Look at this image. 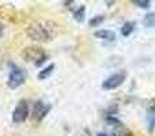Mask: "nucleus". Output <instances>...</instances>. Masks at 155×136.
I'll list each match as a JSON object with an SVG mask.
<instances>
[{
  "mask_svg": "<svg viewBox=\"0 0 155 136\" xmlns=\"http://www.w3.org/2000/svg\"><path fill=\"white\" fill-rule=\"evenodd\" d=\"M134 4H136L140 8H148L151 5V2L150 0H135Z\"/></svg>",
  "mask_w": 155,
  "mask_h": 136,
  "instance_id": "obj_13",
  "label": "nucleus"
},
{
  "mask_svg": "<svg viewBox=\"0 0 155 136\" xmlns=\"http://www.w3.org/2000/svg\"><path fill=\"white\" fill-rule=\"evenodd\" d=\"M26 82V72L18 65H11V71L7 79V86L10 88H18Z\"/></svg>",
  "mask_w": 155,
  "mask_h": 136,
  "instance_id": "obj_2",
  "label": "nucleus"
},
{
  "mask_svg": "<svg viewBox=\"0 0 155 136\" xmlns=\"http://www.w3.org/2000/svg\"><path fill=\"white\" fill-rule=\"evenodd\" d=\"M97 136H107V135H106V134H104V132H99V134L97 135Z\"/></svg>",
  "mask_w": 155,
  "mask_h": 136,
  "instance_id": "obj_15",
  "label": "nucleus"
},
{
  "mask_svg": "<svg viewBox=\"0 0 155 136\" xmlns=\"http://www.w3.org/2000/svg\"><path fill=\"white\" fill-rule=\"evenodd\" d=\"M29 38L38 42H46L56 37L57 34V26L53 22L49 21H35L27 27L26 30Z\"/></svg>",
  "mask_w": 155,
  "mask_h": 136,
  "instance_id": "obj_1",
  "label": "nucleus"
},
{
  "mask_svg": "<svg viewBox=\"0 0 155 136\" xmlns=\"http://www.w3.org/2000/svg\"><path fill=\"white\" fill-rule=\"evenodd\" d=\"M135 26H136L135 22H125V23L123 25V27H121V34H123L124 37H129V35L132 34V32L135 30Z\"/></svg>",
  "mask_w": 155,
  "mask_h": 136,
  "instance_id": "obj_8",
  "label": "nucleus"
},
{
  "mask_svg": "<svg viewBox=\"0 0 155 136\" xmlns=\"http://www.w3.org/2000/svg\"><path fill=\"white\" fill-rule=\"evenodd\" d=\"M49 110H51V105H46V104H44V102L38 101V102H35L34 108H33L31 117L34 118L35 121H41L49 113Z\"/></svg>",
  "mask_w": 155,
  "mask_h": 136,
  "instance_id": "obj_6",
  "label": "nucleus"
},
{
  "mask_svg": "<svg viewBox=\"0 0 155 136\" xmlns=\"http://www.w3.org/2000/svg\"><path fill=\"white\" fill-rule=\"evenodd\" d=\"M23 57L27 60V61H33L35 65H41L46 60L45 52H44L41 48H37V46L26 48L23 52Z\"/></svg>",
  "mask_w": 155,
  "mask_h": 136,
  "instance_id": "obj_3",
  "label": "nucleus"
},
{
  "mask_svg": "<svg viewBox=\"0 0 155 136\" xmlns=\"http://www.w3.org/2000/svg\"><path fill=\"white\" fill-rule=\"evenodd\" d=\"M104 21H105V16L104 15H98V16L91 18L90 22H88V25H90L91 27H97V26H99V25H101Z\"/></svg>",
  "mask_w": 155,
  "mask_h": 136,
  "instance_id": "obj_11",
  "label": "nucleus"
},
{
  "mask_svg": "<svg viewBox=\"0 0 155 136\" xmlns=\"http://www.w3.org/2000/svg\"><path fill=\"white\" fill-rule=\"evenodd\" d=\"M27 117H29V104L26 99H21L12 112V121L15 124H22L27 120Z\"/></svg>",
  "mask_w": 155,
  "mask_h": 136,
  "instance_id": "obj_4",
  "label": "nucleus"
},
{
  "mask_svg": "<svg viewBox=\"0 0 155 136\" xmlns=\"http://www.w3.org/2000/svg\"><path fill=\"white\" fill-rule=\"evenodd\" d=\"M3 32H4V27H3V25L0 23V37L3 35Z\"/></svg>",
  "mask_w": 155,
  "mask_h": 136,
  "instance_id": "obj_14",
  "label": "nucleus"
},
{
  "mask_svg": "<svg viewBox=\"0 0 155 136\" xmlns=\"http://www.w3.org/2000/svg\"><path fill=\"white\" fill-rule=\"evenodd\" d=\"M84 12H86V7H84V5H80L79 8H76V10L74 11V16H75V19L78 22H83V21H84Z\"/></svg>",
  "mask_w": 155,
  "mask_h": 136,
  "instance_id": "obj_10",
  "label": "nucleus"
},
{
  "mask_svg": "<svg viewBox=\"0 0 155 136\" xmlns=\"http://www.w3.org/2000/svg\"><path fill=\"white\" fill-rule=\"evenodd\" d=\"M125 79H127V72H124V71L116 72V74L110 75L109 78H106L104 80L102 88H105V90H114V88L120 87L125 82Z\"/></svg>",
  "mask_w": 155,
  "mask_h": 136,
  "instance_id": "obj_5",
  "label": "nucleus"
},
{
  "mask_svg": "<svg viewBox=\"0 0 155 136\" xmlns=\"http://www.w3.org/2000/svg\"><path fill=\"white\" fill-rule=\"evenodd\" d=\"M53 69H54V64H51V65H48V67H45L42 71H40V74H38V79L40 80L46 79V78L53 72Z\"/></svg>",
  "mask_w": 155,
  "mask_h": 136,
  "instance_id": "obj_9",
  "label": "nucleus"
},
{
  "mask_svg": "<svg viewBox=\"0 0 155 136\" xmlns=\"http://www.w3.org/2000/svg\"><path fill=\"white\" fill-rule=\"evenodd\" d=\"M94 37L99 38V40H105V41H114L116 40V34L112 30H98L94 33Z\"/></svg>",
  "mask_w": 155,
  "mask_h": 136,
  "instance_id": "obj_7",
  "label": "nucleus"
},
{
  "mask_svg": "<svg viewBox=\"0 0 155 136\" xmlns=\"http://www.w3.org/2000/svg\"><path fill=\"white\" fill-rule=\"evenodd\" d=\"M143 23H144L146 27H151L155 25V14H148V15H146L144 21H143Z\"/></svg>",
  "mask_w": 155,
  "mask_h": 136,
  "instance_id": "obj_12",
  "label": "nucleus"
}]
</instances>
